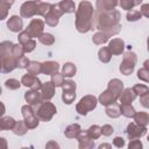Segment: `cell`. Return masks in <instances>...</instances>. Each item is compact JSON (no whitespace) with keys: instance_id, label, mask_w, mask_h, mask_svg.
<instances>
[{"instance_id":"6da1fadb","label":"cell","mask_w":149,"mask_h":149,"mask_svg":"<svg viewBox=\"0 0 149 149\" xmlns=\"http://www.w3.org/2000/svg\"><path fill=\"white\" fill-rule=\"evenodd\" d=\"M121 14L116 9L106 10V12H97L94 14L93 28L104 31L108 37H112L120 33L121 24H120Z\"/></svg>"},{"instance_id":"7a4b0ae2","label":"cell","mask_w":149,"mask_h":149,"mask_svg":"<svg viewBox=\"0 0 149 149\" xmlns=\"http://www.w3.org/2000/svg\"><path fill=\"white\" fill-rule=\"evenodd\" d=\"M94 9L90 1H80L78 5V8L76 10V29L85 34L90 31L93 28V21H94Z\"/></svg>"},{"instance_id":"3957f363","label":"cell","mask_w":149,"mask_h":149,"mask_svg":"<svg viewBox=\"0 0 149 149\" xmlns=\"http://www.w3.org/2000/svg\"><path fill=\"white\" fill-rule=\"evenodd\" d=\"M13 43L10 41H2L0 43V56H1V72L9 73L17 68V59L14 57L12 49Z\"/></svg>"},{"instance_id":"277c9868","label":"cell","mask_w":149,"mask_h":149,"mask_svg":"<svg viewBox=\"0 0 149 149\" xmlns=\"http://www.w3.org/2000/svg\"><path fill=\"white\" fill-rule=\"evenodd\" d=\"M33 107L40 121H43V122H49L54 118V115L57 113L56 106L52 102H50V100H43L38 105Z\"/></svg>"},{"instance_id":"5b68a950","label":"cell","mask_w":149,"mask_h":149,"mask_svg":"<svg viewBox=\"0 0 149 149\" xmlns=\"http://www.w3.org/2000/svg\"><path fill=\"white\" fill-rule=\"evenodd\" d=\"M136 62H137V56L135 52L133 51H127L123 54L122 56V62L119 66V70L122 74L125 76H129L133 73L134 69H135V65H136Z\"/></svg>"},{"instance_id":"8992f818","label":"cell","mask_w":149,"mask_h":149,"mask_svg":"<svg viewBox=\"0 0 149 149\" xmlns=\"http://www.w3.org/2000/svg\"><path fill=\"white\" fill-rule=\"evenodd\" d=\"M98 102H99L98 99L93 94L84 95L79 100V102L76 105V111L78 112L79 115H86L88 112L93 111L97 107V104Z\"/></svg>"},{"instance_id":"52a82bcc","label":"cell","mask_w":149,"mask_h":149,"mask_svg":"<svg viewBox=\"0 0 149 149\" xmlns=\"http://www.w3.org/2000/svg\"><path fill=\"white\" fill-rule=\"evenodd\" d=\"M21 113H22L23 120L27 123V126H28L29 129L37 128V126L40 123V119L37 118V115L35 113V109H34V107L31 105H29V104L23 105L21 107Z\"/></svg>"},{"instance_id":"ba28073f","label":"cell","mask_w":149,"mask_h":149,"mask_svg":"<svg viewBox=\"0 0 149 149\" xmlns=\"http://www.w3.org/2000/svg\"><path fill=\"white\" fill-rule=\"evenodd\" d=\"M76 88H77V85L73 80H71V79L64 80V83L62 85V100H63L64 104L70 105L74 101V99H76Z\"/></svg>"},{"instance_id":"9c48e42d","label":"cell","mask_w":149,"mask_h":149,"mask_svg":"<svg viewBox=\"0 0 149 149\" xmlns=\"http://www.w3.org/2000/svg\"><path fill=\"white\" fill-rule=\"evenodd\" d=\"M63 14H64V12L59 7V5L58 3H54L52 9L50 10V13L44 16V22L50 27H56L58 24V22H59V17Z\"/></svg>"},{"instance_id":"30bf717a","label":"cell","mask_w":149,"mask_h":149,"mask_svg":"<svg viewBox=\"0 0 149 149\" xmlns=\"http://www.w3.org/2000/svg\"><path fill=\"white\" fill-rule=\"evenodd\" d=\"M21 83H22L23 86L28 87L29 90H35V91H40L42 85H43V83L40 80V78L37 76H35L33 73H29V72L22 76Z\"/></svg>"},{"instance_id":"8fae6325","label":"cell","mask_w":149,"mask_h":149,"mask_svg":"<svg viewBox=\"0 0 149 149\" xmlns=\"http://www.w3.org/2000/svg\"><path fill=\"white\" fill-rule=\"evenodd\" d=\"M126 134L129 140L141 139L142 136H144L147 134V128L137 125L136 122H130V123H128V126L126 128Z\"/></svg>"},{"instance_id":"7c38bea8","label":"cell","mask_w":149,"mask_h":149,"mask_svg":"<svg viewBox=\"0 0 149 149\" xmlns=\"http://www.w3.org/2000/svg\"><path fill=\"white\" fill-rule=\"evenodd\" d=\"M43 29H44V22L41 19H33L29 22L28 27L26 28V30L29 33L31 38H35V37L38 38L43 34Z\"/></svg>"},{"instance_id":"4fadbf2b","label":"cell","mask_w":149,"mask_h":149,"mask_svg":"<svg viewBox=\"0 0 149 149\" xmlns=\"http://www.w3.org/2000/svg\"><path fill=\"white\" fill-rule=\"evenodd\" d=\"M37 1H24L20 7V15L24 19H30L37 15Z\"/></svg>"},{"instance_id":"5bb4252c","label":"cell","mask_w":149,"mask_h":149,"mask_svg":"<svg viewBox=\"0 0 149 149\" xmlns=\"http://www.w3.org/2000/svg\"><path fill=\"white\" fill-rule=\"evenodd\" d=\"M78 140V147L79 149H91L94 148V140L90 137L87 129L86 130H80L79 135L77 136Z\"/></svg>"},{"instance_id":"9a60e30c","label":"cell","mask_w":149,"mask_h":149,"mask_svg":"<svg viewBox=\"0 0 149 149\" xmlns=\"http://www.w3.org/2000/svg\"><path fill=\"white\" fill-rule=\"evenodd\" d=\"M7 27L13 33L22 31V29H23V20L17 15H12L7 20Z\"/></svg>"},{"instance_id":"2e32d148","label":"cell","mask_w":149,"mask_h":149,"mask_svg":"<svg viewBox=\"0 0 149 149\" xmlns=\"http://www.w3.org/2000/svg\"><path fill=\"white\" fill-rule=\"evenodd\" d=\"M24 100H26L27 104H29V105H31V106L38 105L41 101H43L42 95H41V91L29 90V91L24 92Z\"/></svg>"},{"instance_id":"e0dca14e","label":"cell","mask_w":149,"mask_h":149,"mask_svg":"<svg viewBox=\"0 0 149 149\" xmlns=\"http://www.w3.org/2000/svg\"><path fill=\"white\" fill-rule=\"evenodd\" d=\"M108 49L111 50L112 55H121L125 49V41L119 37L112 38L108 43Z\"/></svg>"},{"instance_id":"ac0fdd59","label":"cell","mask_w":149,"mask_h":149,"mask_svg":"<svg viewBox=\"0 0 149 149\" xmlns=\"http://www.w3.org/2000/svg\"><path fill=\"white\" fill-rule=\"evenodd\" d=\"M116 100H119V98L108 88H106L102 93H100V95L98 98V101L104 106H108L111 104H114V102H116Z\"/></svg>"},{"instance_id":"d6986e66","label":"cell","mask_w":149,"mask_h":149,"mask_svg":"<svg viewBox=\"0 0 149 149\" xmlns=\"http://www.w3.org/2000/svg\"><path fill=\"white\" fill-rule=\"evenodd\" d=\"M55 84L50 80V81H45L43 83L42 87H41V95H42V99L43 100H50L51 98H54L55 95Z\"/></svg>"},{"instance_id":"ffe728a7","label":"cell","mask_w":149,"mask_h":149,"mask_svg":"<svg viewBox=\"0 0 149 149\" xmlns=\"http://www.w3.org/2000/svg\"><path fill=\"white\" fill-rule=\"evenodd\" d=\"M118 3H119V0H97L95 1V8L99 12L112 10V9H115Z\"/></svg>"},{"instance_id":"44dd1931","label":"cell","mask_w":149,"mask_h":149,"mask_svg":"<svg viewBox=\"0 0 149 149\" xmlns=\"http://www.w3.org/2000/svg\"><path fill=\"white\" fill-rule=\"evenodd\" d=\"M107 88L111 90V91L119 98L120 94L122 93V91L125 90V88H123V81L120 80V79H118V78H113V79H111V80L108 81Z\"/></svg>"},{"instance_id":"7402d4cb","label":"cell","mask_w":149,"mask_h":149,"mask_svg":"<svg viewBox=\"0 0 149 149\" xmlns=\"http://www.w3.org/2000/svg\"><path fill=\"white\" fill-rule=\"evenodd\" d=\"M59 70V64L55 61H47L42 63V73L47 76H51Z\"/></svg>"},{"instance_id":"603a6c76","label":"cell","mask_w":149,"mask_h":149,"mask_svg":"<svg viewBox=\"0 0 149 149\" xmlns=\"http://www.w3.org/2000/svg\"><path fill=\"white\" fill-rule=\"evenodd\" d=\"M136 93L134 92V90L133 88H125L123 91H122V93L120 94V97H119V101H120V104H132L135 99H136Z\"/></svg>"},{"instance_id":"cb8c5ba5","label":"cell","mask_w":149,"mask_h":149,"mask_svg":"<svg viewBox=\"0 0 149 149\" xmlns=\"http://www.w3.org/2000/svg\"><path fill=\"white\" fill-rule=\"evenodd\" d=\"M81 128L78 123H72V125H69L65 130H64V135L68 137V139H77V136L79 135Z\"/></svg>"},{"instance_id":"d4e9b609","label":"cell","mask_w":149,"mask_h":149,"mask_svg":"<svg viewBox=\"0 0 149 149\" xmlns=\"http://www.w3.org/2000/svg\"><path fill=\"white\" fill-rule=\"evenodd\" d=\"M106 115L108 118H112V119H115V118H119L121 115V111H120V105L114 102V104H111L108 106H106Z\"/></svg>"},{"instance_id":"484cf974","label":"cell","mask_w":149,"mask_h":149,"mask_svg":"<svg viewBox=\"0 0 149 149\" xmlns=\"http://www.w3.org/2000/svg\"><path fill=\"white\" fill-rule=\"evenodd\" d=\"M76 72H77V68H76V65H74L73 63H71V62H66V63L63 64V68H62V74H63L64 77H66V78H71V77H73V76L76 74Z\"/></svg>"},{"instance_id":"4316f807","label":"cell","mask_w":149,"mask_h":149,"mask_svg":"<svg viewBox=\"0 0 149 149\" xmlns=\"http://www.w3.org/2000/svg\"><path fill=\"white\" fill-rule=\"evenodd\" d=\"M16 120H14V118L12 116H2L0 119V129L1 130H12L15 126Z\"/></svg>"},{"instance_id":"83f0119b","label":"cell","mask_w":149,"mask_h":149,"mask_svg":"<svg viewBox=\"0 0 149 149\" xmlns=\"http://www.w3.org/2000/svg\"><path fill=\"white\" fill-rule=\"evenodd\" d=\"M59 7L62 8V10L64 12V14H71V13H74L77 10L76 8V5L72 0H62L61 2H58Z\"/></svg>"},{"instance_id":"f1b7e54d","label":"cell","mask_w":149,"mask_h":149,"mask_svg":"<svg viewBox=\"0 0 149 149\" xmlns=\"http://www.w3.org/2000/svg\"><path fill=\"white\" fill-rule=\"evenodd\" d=\"M28 126H27V123L24 122V120H19V121H16L15 122V126H14V128L12 129L13 130V133L15 134V135H19V136H22V135H24L27 132H28Z\"/></svg>"},{"instance_id":"f546056e","label":"cell","mask_w":149,"mask_h":149,"mask_svg":"<svg viewBox=\"0 0 149 149\" xmlns=\"http://www.w3.org/2000/svg\"><path fill=\"white\" fill-rule=\"evenodd\" d=\"M134 121L140 126L147 127L149 123V114L147 112H136L134 115Z\"/></svg>"},{"instance_id":"4dcf8cb0","label":"cell","mask_w":149,"mask_h":149,"mask_svg":"<svg viewBox=\"0 0 149 149\" xmlns=\"http://www.w3.org/2000/svg\"><path fill=\"white\" fill-rule=\"evenodd\" d=\"M98 58H99V61L102 62V63H108V62L111 61V58H112V52H111V50L108 49V47H102V48L99 49V51H98Z\"/></svg>"},{"instance_id":"1f68e13d","label":"cell","mask_w":149,"mask_h":149,"mask_svg":"<svg viewBox=\"0 0 149 149\" xmlns=\"http://www.w3.org/2000/svg\"><path fill=\"white\" fill-rule=\"evenodd\" d=\"M52 3H50V2H38V6H37V15H40V16H45V15H48L49 13H50V10L52 9Z\"/></svg>"},{"instance_id":"d6a6232c","label":"cell","mask_w":149,"mask_h":149,"mask_svg":"<svg viewBox=\"0 0 149 149\" xmlns=\"http://www.w3.org/2000/svg\"><path fill=\"white\" fill-rule=\"evenodd\" d=\"M120 111H121V114L126 118H134V115L136 113V111L132 106V104H121L120 105Z\"/></svg>"},{"instance_id":"836d02e7","label":"cell","mask_w":149,"mask_h":149,"mask_svg":"<svg viewBox=\"0 0 149 149\" xmlns=\"http://www.w3.org/2000/svg\"><path fill=\"white\" fill-rule=\"evenodd\" d=\"M108 36L104 33V31H97L93 36H92V42L94 43V44H97V45H101V44H105L107 41H108Z\"/></svg>"},{"instance_id":"e575fe53","label":"cell","mask_w":149,"mask_h":149,"mask_svg":"<svg viewBox=\"0 0 149 149\" xmlns=\"http://www.w3.org/2000/svg\"><path fill=\"white\" fill-rule=\"evenodd\" d=\"M27 70H28L29 73H33V74L37 76V74L42 73V63L36 62V61H30Z\"/></svg>"},{"instance_id":"d590c367","label":"cell","mask_w":149,"mask_h":149,"mask_svg":"<svg viewBox=\"0 0 149 149\" xmlns=\"http://www.w3.org/2000/svg\"><path fill=\"white\" fill-rule=\"evenodd\" d=\"M38 41L43 44V45H52L55 43V37L52 34L50 33H43L40 37H38Z\"/></svg>"},{"instance_id":"8d00e7d4","label":"cell","mask_w":149,"mask_h":149,"mask_svg":"<svg viewBox=\"0 0 149 149\" xmlns=\"http://www.w3.org/2000/svg\"><path fill=\"white\" fill-rule=\"evenodd\" d=\"M87 133L90 135V137H92L93 140H97L100 137V135L102 134L101 133V127L98 126V125H92L88 129H87Z\"/></svg>"},{"instance_id":"74e56055","label":"cell","mask_w":149,"mask_h":149,"mask_svg":"<svg viewBox=\"0 0 149 149\" xmlns=\"http://www.w3.org/2000/svg\"><path fill=\"white\" fill-rule=\"evenodd\" d=\"M21 85H22V83L19 81L17 79H14V78H9L5 81V87L8 88V90H12V91H15V90L20 88Z\"/></svg>"},{"instance_id":"f35d334b","label":"cell","mask_w":149,"mask_h":149,"mask_svg":"<svg viewBox=\"0 0 149 149\" xmlns=\"http://www.w3.org/2000/svg\"><path fill=\"white\" fill-rule=\"evenodd\" d=\"M142 17V14L140 10H128L126 14V19L128 22H135L139 21Z\"/></svg>"},{"instance_id":"ab89813d","label":"cell","mask_w":149,"mask_h":149,"mask_svg":"<svg viewBox=\"0 0 149 149\" xmlns=\"http://www.w3.org/2000/svg\"><path fill=\"white\" fill-rule=\"evenodd\" d=\"M64 78L65 77L59 72H56V73L51 74V81L55 84L56 87H62V85L64 83Z\"/></svg>"},{"instance_id":"60d3db41","label":"cell","mask_w":149,"mask_h":149,"mask_svg":"<svg viewBox=\"0 0 149 149\" xmlns=\"http://www.w3.org/2000/svg\"><path fill=\"white\" fill-rule=\"evenodd\" d=\"M133 90L136 93V95H139V97H141V95H143V94L149 92V87L147 85H143V84H135L133 86Z\"/></svg>"},{"instance_id":"b9f144b4","label":"cell","mask_w":149,"mask_h":149,"mask_svg":"<svg viewBox=\"0 0 149 149\" xmlns=\"http://www.w3.org/2000/svg\"><path fill=\"white\" fill-rule=\"evenodd\" d=\"M12 52H13V55H14V57L17 59L19 57H21V56H24V50H23V45L22 44H20V43H17V44H14L13 45V49H12Z\"/></svg>"},{"instance_id":"7bdbcfd3","label":"cell","mask_w":149,"mask_h":149,"mask_svg":"<svg viewBox=\"0 0 149 149\" xmlns=\"http://www.w3.org/2000/svg\"><path fill=\"white\" fill-rule=\"evenodd\" d=\"M137 78L144 83H149V70L146 68H142L137 71Z\"/></svg>"},{"instance_id":"ee69618b","label":"cell","mask_w":149,"mask_h":149,"mask_svg":"<svg viewBox=\"0 0 149 149\" xmlns=\"http://www.w3.org/2000/svg\"><path fill=\"white\" fill-rule=\"evenodd\" d=\"M35 48H36V41H35L34 38H30L28 42H26V43L23 44V50H24L26 54L31 52Z\"/></svg>"},{"instance_id":"f6af8a7d","label":"cell","mask_w":149,"mask_h":149,"mask_svg":"<svg viewBox=\"0 0 149 149\" xmlns=\"http://www.w3.org/2000/svg\"><path fill=\"white\" fill-rule=\"evenodd\" d=\"M30 38H31V37H30V35H29V33H28L27 30H22V31L19 33L17 40H19V43H20V44L23 45V44H24L26 42H28Z\"/></svg>"},{"instance_id":"bcb514c9","label":"cell","mask_w":149,"mask_h":149,"mask_svg":"<svg viewBox=\"0 0 149 149\" xmlns=\"http://www.w3.org/2000/svg\"><path fill=\"white\" fill-rule=\"evenodd\" d=\"M29 63H30V61L26 56H21L17 58V68L19 69H27Z\"/></svg>"},{"instance_id":"7dc6e473","label":"cell","mask_w":149,"mask_h":149,"mask_svg":"<svg viewBox=\"0 0 149 149\" xmlns=\"http://www.w3.org/2000/svg\"><path fill=\"white\" fill-rule=\"evenodd\" d=\"M10 8L9 5L0 1V10H1V15H0V20H5L7 17V14H8V9Z\"/></svg>"},{"instance_id":"c3c4849f","label":"cell","mask_w":149,"mask_h":149,"mask_svg":"<svg viewBox=\"0 0 149 149\" xmlns=\"http://www.w3.org/2000/svg\"><path fill=\"white\" fill-rule=\"evenodd\" d=\"M119 5H120V7H121L122 9H125V10H127V12H128V10H132L133 7H134L132 0H119Z\"/></svg>"},{"instance_id":"681fc988","label":"cell","mask_w":149,"mask_h":149,"mask_svg":"<svg viewBox=\"0 0 149 149\" xmlns=\"http://www.w3.org/2000/svg\"><path fill=\"white\" fill-rule=\"evenodd\" d=\"M143 147L142 142L139 140V139H134V140H130L129 144H128V148L129 149H141Z\"/></svg>"},{"instance_id":"f907efd6","label":"cell","mask_w":149,"mask_h":149,"mask_svg":"<svg viewBox=\"0 0 149 149\" xmlns=\"http://www.w3.org/2000/svg\"><path fill=\"white\" fill-rule=\"evenodd\" d=\"M114 132V128L111 126V125H104L101 127V133L104 136H111Z\"/></svg>"},{"instance_id":"816d5d0a","label":"cell","mask_w":149,"mask_h":149,"mask_svg":"<svg viewBox=\"0 0 149 149\" xmlns=\"http://www.w3.org/2000/svg\"><path fill=\"white\" fill-rule=\"evenodd\" d=\"M140 104H141L144 108H148V109H149V92L140 97Z\"/></svg>"},{"instance_id":"f5cc1de1","label":"cell","mask_w":149,"mask_h":149,"mask_svg":"<svg viewBox=\"0 0 149 149\" xmlns=\"http://www.w3.org/2000/svg\"><path fill=\"white\" fill-rule=\"evenodd\" d=\"M113 144H114L116 148H122V147L125 146V140H123V137H121V136H116V137H114V140H113Z\"/></svg>"},{"instance_id":"db71d44e","label":"cell","mask_w":149,"mask_h":149,"mask_svg":"<svg viewBox=\"0 0 149 149\" xmlns=\"http://www.w3.org/2000/svg\"><path fill=\"white\" fill-rule=\"evenodd\" d=\"M140 12H141V14H142L143 16H146V17L149 19V3H144V5H142Z\"/></svg>"},{"instance_id":"11a10c76","label":"cell","mask_w":149,"mask_h":149,"mask_svg":"<svg viewBox=\"0 0 149 149\" xmlns=\"http://www.w3.org/2000/svg\"><path fill=\"white\" fill-rule=\"evenodd\" d=\"M45 148H59V144L56 143L55 141H50L45 144Z\"/></svg>"},{"instance_id":"9f6ffc18","label":"cell","mask_w":149,"mask_h":149,"mask_svg":"<svg viewBox=\"0 0 149 149\" xmlns=\"http://www.w3.org/2000/svg\"><path fill=\"white\" fill-rule=\"evenodd\" d=\"M102 148H108V149H111L112 146H111V144H107V143H102V144L99 146V149H102Z\"/></svg>"},{"instance_id":"6f0895ef","label":"cell","mask_w":149,"mask_h":149,"mask_svg":"<svg viewBox=\"0 0 149 149\" xmlns=\"http://www.w3.org/2000/svg\"><path fill=\"white\" fill-rule=\"evenodd\" d=\"M132 1H133V5H134V7H135V6H139V5H141L143 0H132Z\"/></svg>"},{"instance_id":"680465c9","label":"cell","mask_w":149,"mask_h":149,"mask_svg":"<svg viewBox=\"0 0 149 149\" xmlns=\"http://www.w3.org/2000/svg\"><path fill=\"white\" fill-rule=\"evenodd\" d=\"M1 1L5 2V3H7V5H9V6H12L15 2V0H1Z\"/></svg>"},{"instance_id":"91938a15","label":"cell","mask_w":149,"mask_h":149,"mask_svg":"<svg viewBox=\"0 0 149 149\" xmlns=\"http://www.w3.org/2000/svg\"><path fill=\"white\" fill-rule=\"evenodd\" d=\"M143 68H146L147 70H149V59L144 61V63H143Z\"/></svg>"},{"instance_id":"94428289","label":"cell","mask_w":149,"mask_h":149,"mask_svg":"<svg viewBox=\"0 0 149 149\" xmlns=\"http://www.w3.org/2000/svg\"><path fill=\"white\" fill-rule=\"evenodd\" d=\"M147 49H148V51H149V36H148V38H147Z\"/></svg>"},{"instance_id":"6125c7cd","label":"cell","mask_w":149,"mask_h":149,"mask_svg":"<svg viewBox=\"0 0 149 149\" xmlns=\"http://www.w3.org/2000/svg\"><path fill=\"white\" fill-rule=\"evenodd\" d=\"M35 1H37V2H41V1H42V0H35Z\"/></svg>"},{"instance_id":"be15d7a7","label":"cell","mask_w":149,"mask_h":149,"mask_svg":"<svg viewBox=\"0 0 149 149\" xmlns=\"http://www.w3.org/2000/svg\"><path fill=\"white\" fill-rule=\"evenodd\" d=\"M147 139H148V141H149V134H148V137H147Z\"/></svg>"}]
</instances>
